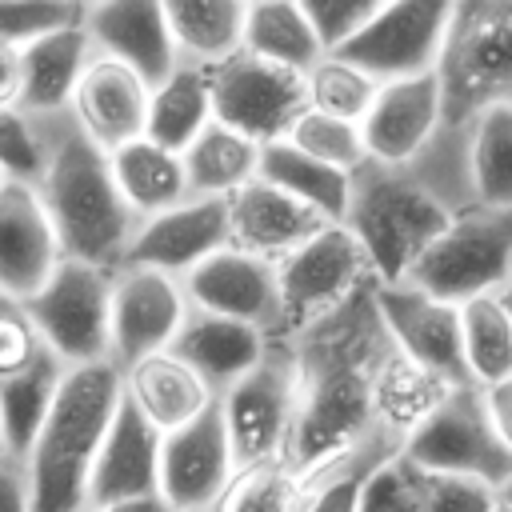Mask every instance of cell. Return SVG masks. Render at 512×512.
Instances as JSON below:
<instances>
[{
    "label": "cell",
    "mask_w": 512,
    "mask_h": 512,
    "mask_svg": "<svg viewBox=\"0 0 512 512\" xmlns=\"http://www.w3.org/2000/svg\"><path fill=\"white\" fill-rule=\"evenodd\" d=\"M120 404V368L112 360L64 368L60 388L24 448L28 512H88V472Z\"/></svg>",
    "instance_id": "4"
},
{
    "label": "cell",
    "mask_w": 512,
    "mask_h": 512,
    "mask_svg": "<svg viewBox=\"0 0 512 512\" xmlns=\"http://www.w3.org/2000/svg\"><path fill=\"white\" fill-rule=\"evenodd\" d=\"M496 504H500V512H512V476L496 488Z\"/></svg>",
    "instance_id": "49"
},
{
    "label": "cell",
    "mask_w": 512,
    "mask_h": 512,
    "mask_svg": "<svg viewBox=\"0 0 512 512\" xmlns=\"http://www.w3.org/2000/svg\"><path fill=\"white\" fill-rule=\"evenodd\" d=\"M356 512H500L496 488L464 476L428 472L400 452L388 456L360 488Z\"/></svg>",
    "instance_id": "21"
},
{
    "label": "cell",
    "mask_w": 512,
    "mask_h": 512,
    "mask_svg": "<svg viewBox=\"0 0 512 512\" xmlns=\"http://www.w3.org/2000/svg\"><path fill=\"white\" fill-rule=\"evenodd\" d=\"M48 148V120H32L20 108H0V172L20 184H36Z\"/></svg>",
    "instance_id": "42"
},
{
    "label": "cell",
    "mask_w": 512,
    "mask_h": 512,
    "mask_svg": "<svg viewBox=\"0 0 512 512\" xmlns=\"http://www.w3.org/2000/svg\"><path fill=\"white\" fill-rule=\"evenodd\" d=\"M96 512H172L160 496H140V500H124V504H108V508H96Z\"/></svg>",
    "instance_id": "48"
},
{
    "label": "cell",
    "mask_w": 512,
    "mask_h": 512,
    "mask_svg": "<svg viewBox=\"0 0 512 512\" xmlns=\"http://www.w3.org/2000/svg\"><path fill=\"white\" fill-rule=\"evenodd\" d=\"M464 144V128H440L416 160H364L348 176V208L340 224L360 244L376 284H400L448 224L476 208Z\"/></svg>",
    "instance_id": "2"
},
{
    "label": "cell",
    "mask_w": 512,
    "mask_h": 512,
    "mask_svg": "<svg viewBox=\"0 0 512 512\" xmlns=\"http://www.w3.org/2000/svg\"><path fill=\"white\" fill-rule=\"evenodd\" d=\"M464 132L468 184L476 208H512V104L480 112Z\"/></svg>",
    "instance_id": "35"
},
{
    "label": "cell",
    "mask_w": 512,
    "mask_h": 512,
    "mask_svg": "<svg viewBox=\"0 0 512 512\" xmlns=\"http://www.w3.org/2000/svg\"><path fill=\"white\" fill-rule=\"evenodd\" d=\"M460 344L476 388H492L512 376V308L500 292L460 304Z\"/></svg>",
    "instance_id": "36"
},
{
    "label": "cell",
    "mask_w": 512,
    "mask_h": 512,
    "mask_svg": "<svg viewBox=\"0 0 512 512\" xmlns=\"http://www.w3.org/2000/svg\"><path fill=\"white\" fill-rule=\"evenodd\" d=\"M212 124V92H208V68L176 64V72L148 92V120L144 140L184 152L204 128Z\"/></svg>",
    "instance_id": "32"
},
{
    "label": "cell",
    "mask_w": 512,
    "mask_h": 512,
    "mask_svg": "<svg viewBox=\"0 0 512 512\" xmlns=\"http://www.w3.org/2000/svg\"><path fill=\"white\" fill-rule=\"evenodd\" d=\"M400 456L428 472L480 480L488 488H500L512 476V452L492 424L484 388L476 384L444 388L404 432Z\"/></svg>",
    "instance_id": "6"
},
{
    "label": "cell",
    "mask_w": 512,
    "mask_h": 512,
    "mask_svg": "<svg viewBox=\"0 0 512 512\" xmlns=\"http://www.w3.org/2000/svg\"><path fill=\"white\" fill-rule=\"evenodd\" d=\"M108 172L112 184L120 192V200L128 204V212L136 220L160 216L176 204L188 200V184H184V164L176 152L152 144V140H132L116 152H108Z\"/></svg>",
    "instance_id": "28"
},
{
    "label": "cell",
    "mask_w": 512,
    "mask_h": 512,
    "mask_svg": "<svg viewBox=\"0 0 512 512\" xmlns=\"http://www.w3.org/2000/svg\"><path fill=\"white\" fill-rule=\"evenodd\" d=\"M108 300L112 272L80 260H60L52 276L24 300V312L40 344L64 368H80L108 360Z\"/></svg>",
    "instance_id": "9"
},
{
    "label": "cell",
    "mask_w": 512,
    "mask_h": 512,
    "mask_svg": "<svg viewBox=\"0 0 512 512\" xmlns=\"http://www.w3.org/2000/svg\"><path fill=\"white\" fill-rule=\"evenodd\" d=\"M400 440L404 436L392 428H372L360 440H352L348 448H340L328 460V472L304 512H356L364 480L372 476V468H380L388 456L400 452Z\"/></svg>",
    "instance_id": "37"
},
{
    "label": "cell",
    "mask_w": 512,
    "mask_h": 512,
    "mask_svg": "<svg viewBox=\"0 0 512 512\" xmlns=\"http://www.w3.org/2000/svg\"><path fill=\"white\" fill-rule=\"evenodd\" d=\"M484 400H488V412H492V424H496L500 440L512 452V376L492 384V388H484Z\"/></svg>",
    "instance_id": "46"
},
{
    "label": "cell",
    "mask_w": 512,
    "mask_h": 512,
    "mask_svg": "<svg viewBox=\"0 0 512 512\" xmlns=\"http://www.w3.org/2000/svg\"><path fill=\"white\" fill-rule=\"evenodd\" d=\"M0 512H28V472L16 452H0Z\"/></svg>",
    "instance_id": "45"
},
{
    "label": "cell",
    "mask_w": 512,
    "mask_h": 512,
    "mask_svg": "<svg viewBox=\"0 0 512 512\" xmlns=\"http://www.w3.org/2000/svg\"><path fill=\"white\" fill-rule=\"evenodd\" d=\"M60 264L56 236L40 212L32 184H0V292L28 300Z\"/></svg>",
    "instance_id": "23"
},
{
    "label": "cell",
    "mask_w": 512,
    "mask_h": 512,
    "mask_svg": "<svg viewBox=\"0 0 512 512\" xmlns=\"http://www.w3.org/2000/svg\"><path fill=\"white\" fill-rule=\"evenodd\" d=\"M232 476H236V460L216 400L184 428L160 436L156 496L172 512H212Z\"/></svg>",
    "instance_id": "14"
},
{
    "label": "cell",
    "mask_w": 512,
    "mask_h": 512,
    "mask_svg": "<svg viewBox=\"0 0 512 512\" xmlns=\"http://www.w3.org/2000/svg\"><path fill=\"white\" fill-rule=\"evenodd\" d=\"M284 140H288L296 152H304V156H312L316 164H328V168H336V172H344V176H352V172L368 160L364 140H360V124L336 120V116H324V112H312V108H304V112L296 116V124L288 128Z\"/></svg>",
    "instance_id": "40"
},
{
    "label": "cell",
    "mask_w": 512,
    "mask_h": 512,
    "mask_svg": "<svg viewBox=\"0 0 512 512\" xmlns=\"http://www.w3.org/2000/svg\"><path fill=\"white\" fill-rule=\"evenodd\" d=\"M20 96V52L0 44V108H16Z\"/></svg>",
    "instance_id": "47"
},
{
    "label": "cell",
    "mask_w": 512,
    "mask_h": 512,
    "mask_svg": "<svg viewBox=\"0 0 512 512\" xmlns=\"http://www.w3.org/2000/svg\"><path fill=\"white\" fill-rule=\"evenodd\" d=\"M220 416L228 432V448L240 468L268 464V460H292L296 424H300V384L288 344H272L248 368L236 384H228L220 396Z\"/></svg>",
    "instance_id": "7"
},
{
    "label": "cell",
    "mask_w": 512,
    "mask_h": 512,
    "mask_svg": "<svg viewBox=\"0 0 512 512\" xmlns=\"http://www.w3.org/2000/svg\"><path fill=\"white\" fill-rule=\"evenodd\" d=\"M308 24H312V36L320 44L324 56L340 52L380 8V0H300Z\"/></svg>",
    "instance_id": "43"
},
{
    "label": "cell",
    "mask_w": 512,
    "mask_h": 512,
    "mask_svg": "<svg viewBox=\"0 0 512 512\" xmlns=\"http://www.w3.org/2000/svg\"><path fill=\"white\" fill-rule=\"evenodd\" d=\"M296 384H300V424L292 444V464L312 468L372 428L388 424V380L400 364L376 304L372 280L352 292L336 312L288 336ZM396 432V428H392Z\"/></svg>",
    "instance_id": "1"
},
{
    "label": "cell",
    "mask_w": 512,
    "mask_h": 512,
    "mask_svg": "<svg viewBox=\"0 0 512 512\" xmlns=\"http://www.w3.org/2000/svg\"><path fill=\"white\" fill-rule=\"evenodd\" d=\"M120 392L160 436L184 428L216 400L204 388V380L188 364H180L172 352H152V356L128 364L120 372Z\"/></svg>",
    "instance_id": "27"
},
{
    "label": "cell",
    "mask_w": 512,
    "mask_h": 512,
    "mask_svg": "<svg viewBox=\"0 0 512 512\" xmlns=\"http://www.w3.org/2000/svg\"><path fill=\"white\" fill-rule=\"evenodd\" d=\"M244 8L240 0H172L164 4L168 36L180 64L216 68L228 56L240 52L244 32Z\"/></svg>",
    "instance_id": "29"
},
{
    "label": "cell",
    "mask_w": 512,
    "mask_h": 512,
    "mask_svg": "<svg viewBox=\"0 0 512 512\" xmlns=\"http://www.w3.org/2000/svg\"><path fill=\"white\" fill-rule=\"evenodd\" d=\"M328 220L316 216L312 208H304L300 200L284 196L280 188L264 184V180H248L240 192L228 196V236L232 248L264 256V260H280L292 248H300L304 240H312L316 232H324Z\"/></svg>",
    "instance_id": "24"
},
{
    "label": "cell",
    "mask_w": 512,
    "mask_h": 512,
    "mask_svg": "<svg viewBox=\"0 0 512 512\" xmlns=\"http://www.w3.org/2000/svg\"><path fill=\"white\" fill-rule=\"evenodd\" d=\"M436 84L444 128H468L480 112L512 104V0H452Z\"/></svg>",
    "instance_id": "5"
},
{
    "label": "cell",
    "mask_w": 512,
    "mask_h": 512,
    "mask_svg": "<svg viewBox=\"0 0 512 512\" xmlns=\"http://www.w3.org/2000/svg\"><path fill=\"white\" fill-rule=\"evenodd\" d=\"M440 128H444L440 84H436V72H424V76L392 80L376 88L360 120V140H364L368 160L408 164L432 144Z\"/></svg>",
    "instance_id": "19"
},
{
    "label": "cell",
    "mask_w": 512,
    "mask_h": 512,
    "mask_svg": "<svg viewBox=\"0 0 512 512\" xmlns=\"http://www.w3.org/2000/svg\"><path fill=\"white\" fill-rule=\"evenodd\" d=\"M84 20V4L64 0H0V44L4 48H28L60 28H72Z\"/></svg>",
    "instance_id": "41"
},
{
    "label": "cell",
    "mask_w": 512,
    "mask_h": 512,
    "mask_svg": "<svg viewBox=\"0 0 512 512\" xmlns=\"http://www.w3.org/2000/svg\"><path fill=\"white\" fill-rule=\"evenodd\" d=\"M452 0H396L380 4L376 16L332 56L348 60L376 84L412 80L436 72L440 44L448 32Z\"/></svg>",
    "instance_id": "11"
},
{
    "label": "cell",
    "mask_w": 512,
    "mask_h": 512,
    "mask_svg": "<svg viewBox=\"0 0 512 512\" xmlns=\"http://www.w3.org/2000/svg\"><path fill=\"white\" fill-rule=\"evenodd\" d=\"M512 280V208H472L448 224V232L408 268L400 284H412L444 304H468L496 296Z\"/></svg>",
    "instance_id": "8"
},
{
    "label": "cell",
    "mask_w": 512,
    "mask_h": 512,
    "mask_svg": "<svg viewBox=\"0 0 512 512\" xmlns=\"http://www.w3.org/2000/svg\"><path fill=\"white\" fill-rule=\"evenodd\" d=\"M372 280V268L344 224H328L300 248L276 260L280 332H300L336 312L352 292Z\"/></svg>",
    "instance_id": "10"
},
{
    "label": "cell",
    "mask_w": 512,
    "mask_h": 512,
    "mask_svg": "<svg viewBox=\"0 0 512 512\" xmlns=\"http://www.w3.org/2000/svg\"><path fill=\"white\" fill-rule=\"evenodd\" d=\"M256 156H260V144L212 120L180 152L188 200H228L248 180H256Z\"/></svg>",
    "instance_id": "31"
},
{
    "label": "cell",
    "mask_w": 512,
    "mask_h": 512,
    "mask_svg": "<svg viewBox=\"0 0 512 512\" xmlns=\"http://www.w3.org/2000/svg\"><path fill=\"white\" fill-rule=\"evenodd\" d=\"M84 36L92 56L128 68L152 92L176 72V48L168 36L164 4L156 0H112V4H84Z\"/></svg>",
    "instance_id": "18"
},
{
    "label": "cell",
    "mask_w": 512,
    "mask_h": 512,
    "mask_svg": "<svg viewBox=\"0 0 512 512\" xmlns=\"http://www.w3.org/2000/svg\"><path fill=\"white\" fill-rule=\"evenodd\" d=\"M228 244V200H184L136 224L120 268H148L184 280L196 264H204Z\"/></svg>",
    "instance_id": "17"
},
{
    "label": "cell",
    "mask_w": 512,
    "mask_h": 512,
    "mask_svg": "<svg viewBox=\"0 0 512 512\" xmlns=\"http://www.w3.org/2000/svg\"><path fill=\"white\" fill-rule=\"evenodd\" d=\"M256 180H264V184L280 188L284 196L300 200L304 208H312L328 224H340L344 220V208H348V176L336 172V168H328V164H316L312 156L296 152L288 140L260 144Z\"/></svg>",
    "instance_id": "33"
},
{
    "label": "cell",
    "mask_w": 512,
    "mask_h": 512,
    "mask_svg": "<svg viewBox=\"0 0 512 512\" xmlns=\"http://www.w3.org/2000/svg\"><path fill=\"white\" fill-rule=\"evenodd\" d=\"M92 64V44L84 36V20L60 28L28 48H20V96L16 108L32 120H52L68 112V100Z\"/></svg>",
    "instance_id": "26"
},
{
    "label": "cell",
    "mask_w": 512,
    "mask_h": 512,
    "mask_svg": "<svg viewBox=\"0 0 512 512\" xmlns=\"http://www.w3.org/2000/svg\"><path fill=\"white\" fill-rule=\"evenodd\" d=\"M4 180H8V176H4V172H0V184H4Z\"/></svg>",
    "instance_id": "51"
},
{
    "label": "cell",
    "mask_w": 512,
    "mask_h": 512,
    "mask_svg": "<svg viewBox=\"0 0 512 512\" xmlns=\"http://www.w3.org/2000/svg\"><path fill=\"white\" fill-rule=\"evenodd\" d=\"M180 292L188 308L212 312L236 324H248L264 332L268 340L280 332V288H276V264L240 248H220L204 264H196L184 280Z\"/></svg>",
    "instance_id": "16"
},
{
    "label": "cell",
    "mask_w": 512,
    "mask_h": 512,
    "mask_svg": "<svg viewBox=\"0 0 512 512\" xmlns=\"http://www.w3.org/2000/svg\"><path fill=\"white\" fill-rule=\"evenodd\" d=\"M44 356V344L24 312V300H12L0 292V384L20 376Z\"/></svg>",
    "instance_id": "44"
},
{
    "label": "cell",
    "mask_w": 512,
    "mask_h": 512,
    "mask_svg": "<svg viewBox=\"0 0 512 512\" xmlns=\"http://www.w3.org/2000/svg\"><path fill=\"white\" fill-rule=\"evenodd\" d=\"M0 452H8V444H4V432H0Z\"/></svg>",
    "instance_id": "50"
},
{
    "label": "cell",
    "mask_w": 512,
    "mask_h": 512,
    "mask_svg": "<svg viewBox=\"0 0 512 512\" xmlns=\"http://www.w3.org/2000/svg\"><path fill=\"white\" fill-rule=\"evenodd\" d=\"M376 80H368L360 68H352L340 56H320V64L304 76V92H308V108L336 116V120H352L360 124L372 96H376Z\"/></svg>",
    "instance_id": "39"
},
{
    "label": "cell",
    "mask_w": 512,
    "mask_h": 512,
    "mask_svg": "<svg viewBox=\"0 0 512 512\" xmlns=\"http://www.w3.org/2000/svg\"><path fill=\"white\" fill-rule=\"evenodd\" d=\"M164 352H172L180 364H188L204 380V388L212 396H220L248 368H256V360L268 352V336L248 324L188 308Z\"/></svg>",
    "instance_id": "25"
},
{
    "label": "cell",
    "mask_w": 512,
    "mask_h": 512,
    "mask_svg": "<svg viewBox=\"0 0 512 512\" xmlns=\"http://www.w3.org/2000/svg\"><path fill=\"white\" fill-rule=\"evenodd\" d=\"M240 52L288 68L296 76H308L320 64V44L312 36V24L300 8V0H264L244 8V32H240Z\"/></svg>",
    "instance_id": "30"
},
{
    "label": "cell",
    "mask_w": 512,
    "mask_h": 512,
    "mask_svg": "<svg viewBox=\"0 0 512 512\" xmlns=\"http://www.w3.org/2000/svg\"><path fill=\"white\" fill-rule=\"evenodd\" d=\"M156 476H160V432L120 392L116 416H112L104 444H100L92 472H88L84 508L96 512L108 504L156 496Z\"/></svg>",
    "instance_id": "20"
},
{
    "label": "cell",
    "mask_w": 512,
    "mask_h": 512,
    "mask_svg": "<svg viewBox=\"0 0 512 512\" xmlns=\"http://www.w3.org/2000/svg\"><path fill=\"white\" fill-rule=\"evenodd\" d=\"M32 192L56 236L60 260H80L104 272H116L124 264L128 240L140 220L120 200L108 156L92 140H84L68 116L48 120L44 168Z\"/></svg>",
    "instance_id": "3"
},
{
    "label": "cell",
    "mask_w": 512,
    "mask_h": 512,
    "mask_svg": "<svg viewBox=\"0 0 512 512\" xmlns=\"http://www.w3.org/2000/svg\"><path fill=\"white\" fill-rule=\"evenodd\" d=\"M208 92H212V120L248 136L252 144L284 140L296 116L308 108L304 76L264 64L248 52H236L224 64L208 68Z\"/></svg>",
    "instance_id": "13"
},
{
    "label": "cell",
    "mask_w": 512,
    "mask_h": 512,
    "mask_svg": "<svg viewBox=\"0 0 512 512\" xmlns=\"http://www.w3.org/2000/svg\"><path fill=\"white\" fill-rule=\"evenodd\" d=\"M188 312L180 280L148 268H116L108 300V360L124 372L128 364L164 352Z\"/></svg>",
    "instance_id": "15"
},
{
    "label": "cell",
    "mask_w": 512,
    "mask_h": 512,
    "mask_svg": "<svg viewBox=\"0 0 512 512\" xmlns=\"http://www.w3.org/2000/svg\"><path fill=\"white\" fill-rule=\"evenodd\" d=\"M372 304L396 356L412 372H420L440 388L472 384L464 364L456 304H444L412 284H376V280H372Z\"/></svg>",
    "instance_id": "12"
},
{
    "label": "cell",
    "mask_w": 512,
    "mask_h": 512,
    "mask_svg": "<svg viewBox=\"0 0 512 512\" xmlns=\"http://www.w3.org/2000/svg\"><path fill=\"white\" fill-rule=\"evenodd\" d=\"M328 460H320L312 468H300L284 456V460L240 468L228 480V488H224V496L216 500L212 512H304L308 500L316 496L324 472H328Z\"/></svg>",
    "instance_id": "34"
},
{
    "label": "cell",
    "mask_w": 512,
    "mask_h": 512,
    "mask_svg": "<svg viewBox=\"0 0 512 512\" xmlns=\"http://www.w3.org/2000/svg\"><path fill=\"white\" fill-rule=\"evenodd\" d=\"M64 116L80 128L84 140H92L108 156V152H116V148H124V144L144 136L148 88L128 68L92 56V64L84 68Z\"/></svg>",
    "instance_id": "22"
},
{
    "label": "cell",
    "mask_w": 512,
    "mask_h": 512,
    "mask_svg": "<svg viewBox=\"0 0 512 512\" xmlns=\"http://www.w3.org/2000/svg\"><path fill=\"white\" fill-rule=\"evenodd\" d=\"M60 376H64V364L44 348V356L32 368H24L20 376L0 384V432H4L8 452L24 456V448L32 444V436L60 388Z\"/></svg>",
    "instance_id": "38"
}]
</instances>
